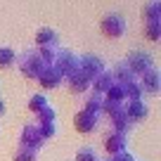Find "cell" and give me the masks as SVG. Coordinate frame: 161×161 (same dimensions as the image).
Wrapping results in <instances>:
<instances>
[{
	"instance_id": "cell-1",
	"label": "cell",
	"mask_w": 161,
	"mask_h": 161,
	"mask_svg": "<svg viewBox=\"0 0 161 161\" xmlns=\"http://www.w3.org/2000/svg\"><path fill=\"white\" fill-rule=\"evenodd\" d=\"M17 62H19V66H21V71H24L29 78H38L40 76V71L45 69V62H43V57L38 55L36 50H24L19 57H17Z\"/></svg>"
},
{
	"instance_id": "cell-2",
	"label": "cell",
	"mask_w": 161,
	"mask_h": 161,
	"mask_svg": "<svg viewBox=\"0 0 161 161\" xmlns=\"http://www.w3.org/2000/svg\"><path fill=\"white\" fill-rule=\"evenodd\" d=\"M102 31L111 38H119V36L126 33V17L119 14V12H109L102 19Z\"/></svg>"
},
{
	"instance_id": "cell-3",
	"label": "cell",
	"mask_w": 161,
	"mask_h": 161,
	"mask_svg": "<svg viewBox=\"0 0 161 161\" xmlns=\"http://www.w3.org/2000/svg\"><path fill=\"white\" fill-rule=\"evenodd\" d=\"M126 64L128 66H130V71H133V74H145V71H149L152 69V66H154V64H152V55H149V52H130V55H128V59H126Z\"/></svg>"
},
{
	"instance_id": "cell-4",
	"label": "cell",
	"mask_w": 161,
	"mask_h": 161,
	"mask_svg": "<svg viewBox=\"0 0 161 161\" xmlns=\"http://www.w3.org/2000/svg\"><path fill=\"white\" fill-rule=\"evenodd\" d=\"M40 142H43V135H40L38 126H26L24 133H21V145H26V149H38Z\"/></svg>"
},
{
	"instance_id": "cell-5",
	"label": "cell",
	"mask_w": 161,
	"mask_h": 161,
	"mask_svg": "<svg viewBox=\"0 0 161 161\" xmlns=\"http://www.w3.org/2000/svg\"><path fill=\"white\" fill-rule=\"evenodd\" d=\"M38 80H40V83H43L45 88H57V86L62 83V80H64V76H62L59 71L55 69V66H45V69L40 71Z\"/></svg>"
},
{
	"instance_id": "cell-6",
	"label": "cell",
	"mask_w": 161,
	"mask_h": 161,
	"mask_svg": "<svg viewBox=\"0 0 161 161\" xmlns=\"http://www.w3.org/2000/svg\"><path fill=\"white\" fill-rule=\"evenodd\" d=\"M140 88H142V90H149V92L159 90V71H156L154 66L140 76Z\"/></svg>"
},
{
	"instance_id": "cell-7",
	"label": "cell",
	"mask_w": 161,
	"mask_h": 161,
	"mask_svg": "<svg viewBox=\"0 0 161 161\" xmlns=\"http://www.w3.org/2000/svg\"><path fill=\"white\" fill-rule=\"evenodd\" d=\"M66 80H69V86L74 88L76 92H83V90H88V88H90V83H92V78H88V76L83 74V71H78V69H76V71H74V74H71Z\"/></svg>"
},
{
	"instance_id": "cell-8",
	"label": "cell",
	"mask_w": 161,
	"mask_h": 161,
	"mask_svg": "<svg viewBox=\"0 0 161 161\" xmlns=\"http://www.w3.org/2000/svg\"><path fill=\"white\" fill-rule=\"evenodd\" d=\"M36 43H38L40 47H57V33L52 29H47V26H43V29H38V33H36Z\"/></svg>"
},
{
	"instance_id": "cell-9",
	"label": "cell",
	"mask_w": 161,
	"mask_h": 161,
	"mask_svg": "<svg viewBox=\"0 0 161 161\" xmlns=\"http://www.w3.org/2000/svg\"><path fill=\"white\" fill-rule=\"evenodd\" d=\"M107 152H111V154H123L126 152V133H116L114 130V135L107 140Z\"/></svg>"
},
{
	"instance_id": "cell-10",
	"label": "cell",
	"mask_w": 161,
	"mask_h": 161,
	"mask_svg": "<svg viewBox=\"0 0 161 161\" xmlns=\"http://www.w3.org/2000/svg\"><path fill=\"white\" fill-rule=\"evenodd\" d=\"M17 62V55H14V50L12 47H0V66H12Z\"/></svg>"
},
{
	"instance_id": "cell-11",
	"label": "cell",
	"mask_w": 161,
	"mask_h": 161,
	"mask_svg": "<svg viewBox=\"0 0 161 161\" xmlns=\"http://www.w3.org/2000/svg\"><path fill=\"white\" fill-rule=\"evenodd\" d=\"M45 107H47V97L45 95H36L33 100L29 102V109L31 111H43Z\"/></svg>"
},
{
	"instance_id": "cell-12",
	"label": "cell",
	"mask_w": 161,
	"mask_h": 161,
	"mask_svg": "<svg viewBox=\"0 0 161 161\" xmlns=\"http://www.w3.org/2000/svg\"><path fill=\"white\" fill-rule=\"evenodd\" d=\"M147 36L152 40H159L161 38V21H147Z\"/></svg>"
},
{
	"instance_id": "cell-13",
	"label": "cell",
	"mask_w": 161,
	"mask_h": 161,
	"mask_svg": "<svg viewBox=\"0 0 161 161\" xmlns=\"http://www.w3.org/2000/svg\"><path fill=\"white\" fill-rule=\"evenodd\" d=\"M76 161H100V156L95 154V149H92V147H86V149H80V152H78Z\"/></svg>"
},
{
	"instance_id": "cell-14",
	"label": "cell",
	"mask_w": 161,
	"mask_h": 161,
	"mask_svg": "<svg viewBox=\"0 0 161 161\" xmlns=\"http://www.w3.org/2000/svg\"><path fill=\"white\" fill-rule=\"evenodd\" d=\"M161 17V5L159 3H149L147 5V21H159Z\"/></svg>"
},
{
	"instance_id": "cell-15",
	"label": "cell",
	"mask_w": 161,
	"mask_h": 161,
	"mask_svg": "<svg viewBox=\"0 0 161 161\" xmlns=\"http://www.w3.org/2000/svg\"><path fill=\"white\" fill-rule=\"evenodd\" d=\"M36 159H38V152L24 149V147H21V149L17 152V156H14V161H36Z\"/></svg>"
},
{
	"instance_id": "cell-16",
	"label": "cell",
	"mask_w": 161,
	"mask_h": 161,
	"mask_svg": "<svg viewBox=\"0 0 161 161\" xmlns=\"http://www.w3.org/2000/svg\"><path fill=\"white\" fill-rule=\"evenodd\" d=\"M3 109H5V104H3V100H0V114H3Z\"/></svg>"
}]
</instances>
